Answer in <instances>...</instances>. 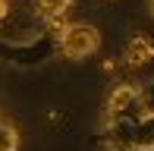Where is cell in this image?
Instances as JSON below:
<instances>
[{"instance_id": "obj_1", "label": "cell", "mask_w": 154, "mask_h": 151, "mask_svg": "<svg viewBox=\"0 0 154 151\" xmlns=\"http://www.w3.org/2000/svg\"><path fill=\"white\" fill-rule=\"evenodd\" d=\"M97 47H101V35H97L94 25H88V22H69V25H63V32H60V51H63V57L85 60V57H91Z\"/></svg>"}, {"instance_id": "obj_2", "label": "cell", "mask_w": 154, "mask_h": 151, "mask_svg": "<svg viewBox=\"0 0 154 151\" xmlns=\"http://www.w3.org/2000/svg\"><path fill=\"white\" fill-rule=\"evenodd\" d=\"M135 107H142V91L135 85H116L107 98V113L110 116H129Z\"/></svg>"}, {"instance_id": "obj_3", "label": "cell", "mask_w": 154, "mask_h": 151, "mask_svg": "<svg viewBox=\"0 0 154 151\" xmlns=\"http://www.w3.org/2000/svg\"><path fill=\"white\" fill-rule=\"evenodd\" d=\"M151 57H154V44H151V38L135 35V38L129 41V47H126V54H123V63H126V66H145Z\"/></svg>"}, {"instance_id": "obj_4", "label": "cell", "mask_w": 154, "mask_h": 151, "mask_svg": "<svg viewBox=\"0 0 154 151\" xmlns=\"http://www.w3.org/2000/svg\"><path fill=\"white\" fill-rule=\"evenodd\" d=\"M132 135H135V151H154V113H148L142 123H135Z\"/></svg>"}, {"instance_id": "obj_5", "label": "cell", "mask_w": 154, "mask_h": 151, "mask_svg": "<svg viewBox=\"0 0 154 151\" xmlns=\"http://www.w3.org/2000/svg\"><path fill=\"white\" fill-rule=\"evenodd\" d=\"M35 3H38V10H41L44 19H60L63 13L72 6V0H35Z\"/></svg>"}, {"instance_id": "obj_6", "label": "cell", "mask_w": 154, "mask_h": 151, "mask_svg": "<svg viewBox=\"0 0 154 151\" xmlns=\"http://www.w3.org/2000/svg\"><path fill=\"white\" fill-rule=\"evenodd\" d=\"M19 148V132L13 123H6L0 116V151H16Z\"/></svg>"}, {"instance_id": "obj_7", "label": "cell", "mask_w": 154, "mask_h": 151, "mask_svg": "<svg viewBox=\"0 0 154 151\" xmlns=\"http://www.w3.org/2000/svg\"><path fill=\"white\" fill-rule=\"evenodd\" d=\"M142 91V110L145 113H154V82H148L145 88H138Z\"/></svg>"}, {"instance_id": "obj_8", "label": "cell", "mask_w": 154, "mask_h": 151, "mask_svg": "<svg viewBox=\"0 0 154 151\" xmlns=\"http://www.w3.org/2000/svg\"><path fill=\"white\" fill-rule=\"evenodd\" d=\"M148 10H151V16H154V0H148Z\"/></svg>"}, {"instance_id": "obj_9", "label": "cell", "mask_w": 154, "mask_h": 151, "mask_svg": "<svg viewBox=\"0 0 154 151\" xmlns=\"http://www.w3.org/2000/svg\"><path fill=\"white\" fill-rule=\"evenodd\" d=\"M0 16H3V0H0Z\"/></svg>"}]
</instances>
